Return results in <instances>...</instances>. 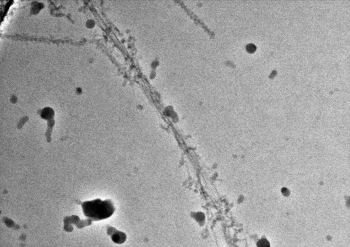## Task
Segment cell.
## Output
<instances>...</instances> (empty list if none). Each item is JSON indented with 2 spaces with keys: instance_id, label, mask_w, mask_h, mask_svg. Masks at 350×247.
Instances as JSON below:
<instances>
[{
  "instance_id": "1",
  "label": "cell",
  "mask_w": 350,
  "mask_h": 247,
  "mask_svg": "<svg viewBox=\"0 0 350 247\" xmlns=\"http://www.w3.org/2000/svg\"><path fill=\"white\" fill-rule=\"evenodd\" d=\"M82 208L86 217L95 221L107 219L115 212V207L111 200H102L99 198L84 202Z\"/></svg>"
},
{
  "instance_id": "2",
  "label": "cell",
  "mask_w": 350,
  "mask_h": 247,
  "mask_svg": "<svg viewBox=\"0 0 350 247\" xmlns=\"http://www.w3.org/2000/svg\"><path fill=\"white\" fill-rule=\"evenodd\" d=\"M113 241L116 243H121L123 242L126 240V237L124 235V233L118 232L114 234L112 236Z\"/></svg>"
},
{
  "instance_id": "3",
  "label": "cell",
  "mask_w": 350,
  "mask_h": 247,
  "mask_svg": "<svg viewBox=\"0 0 350 247\" xmlns=\"http://www.w3.org/2000/svg\"><path fill=\"white\" fill-rule=\"evenodd\" d=\"M53 110L50 108H45L43 112L42 115H43V118H48L49 117H51L53 115Z\"/></svg>"
},
{
  "instance_id": "4",
  "label": "cell",
  "mask_w": 350,
  "mask_h": 247,
  "mask_svg": "<svg viewBox=\"0 0 350 247\" xmlns=\"http://www.w3.org/2000/svg\"><path fill=\"white\" fill-rule=\"evenodd\" d=\"M257 247H270L269 242L266 239H261L257 243Z\"/></svg>"
},
{
  "instance_id": "5",
  "label": "cell",
  "mask_w": 350,
  "mask_h": 247,
  "mask_svg": "<svg viewBox=\"0 0 350 247\" xmlns=\"http://www.w3.org/2000/svg\"><path fill=\"white\" fill-rule=\"evenodd\" d=\"M246 50L248 51L250 53H252L253 52H255V50H256V47L254 44L252 43H250L248 44V46L246 47Z\"/></svg>"
}]
</instances>
